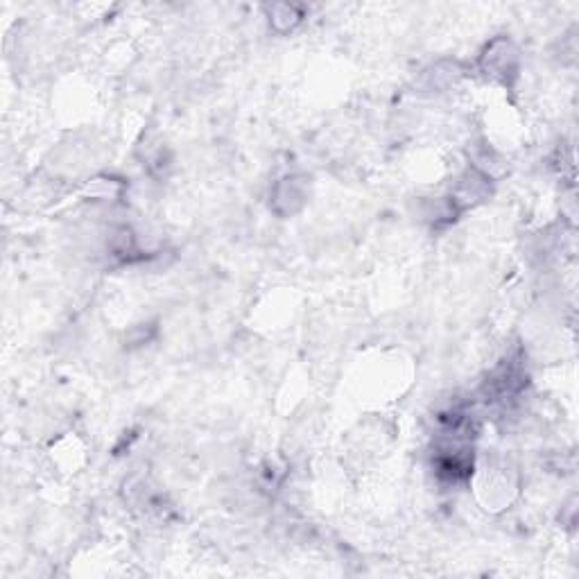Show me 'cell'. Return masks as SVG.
<instances>
[{
	"label": "cell",
	"mask_w": 579,
	"mask_h": 579,
	"mask_svg": "<svg viewBox=\"0 0 579 579\" xmlns=\"http://www.w3.org/2000/svg\"><path fill=\"white\" fill-rule=\"evenodd\" d=\"M482 66H485L487 75L507 84V77L516 75V53L507 41H496L482 57Z\"/></svg>",
	"instance_id": "6da1fadb"
}]
</instances>
